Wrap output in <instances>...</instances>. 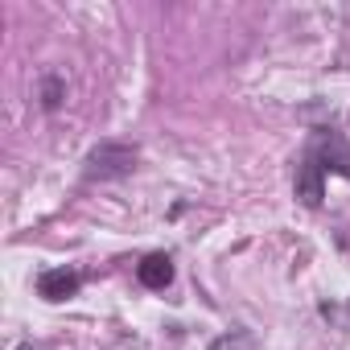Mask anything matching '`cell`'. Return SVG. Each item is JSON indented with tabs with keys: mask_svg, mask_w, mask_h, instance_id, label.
Returning <instances> with one entry per match:
<instances>
[{
	"mask_svg": "<svg viewBox=\"0 0 350 350\" xmlns=\"http://www.w3.org/2000/svg\"><path fill=\"white\" fill-rule=\"evenodd\" d=\"M206 350H260V342H256V334L252 329H227V334H219Z\"/></svg>",
	"mask_w": 350,
	"mask_h": 350,
	"instance_id": "5b68a950",
	"label": "cell"
},
{
	"mask_svg": "<svg viewBox=\"0 0 350 350\" xmlns=\"http://www.w3.org/2000/svg\"><path fill=\"white\" fill-rule=\"evenodd\" d=\"M136 280H140L144 288H152V293L169 288V284H173V260H169L165 252H148V256L136 264Z\"/></svg>",
	"mask_w": 350,
	"mask_h": 350,
	"instance_id": "277c9868",
	"label": "cell"
},
{
	"mask_svg": "<svg viewBox=\"0 0 350 350\" xmlns=\"http://www.w3.org/2000/svg\"><path fill=\"white\" fill-rule=\"evenodd\" d=\"M140 148L128 140H99L87 157H83V178L87 182H120L136 169Z\"/></svg>",
	"mask_w": 350,
	"mask_h": 350,
	"instance_id": "7a4b0ae2",
	"label": "cell"
},
{
	"mask_svg": "<svg viewBox=\"0 0 350 350\" xmlns=\"http://www.w3.org/2000/svg\"><path fill=\"white\" fill-rule=\"evenodd\" d=\"M329 173L350 182V140H346L342 132H334V128H321V132H313V140L301 148L297 173H293V194H297L309 211L321 206V198H325V178H329Z\"/></svg>",
	"mask_w": 350,
	"mask_h": 350,
	"instance_id": "6da1fadb",
	"label": "cell"
},
{
	"mask_svg": "<svg viewBox=\"0 0 350 350\" xmlns=\"http://www.w3.org/2000/svg\"><path fill=\"white\" fill-rule=\"evenodd\" d=\"M17 350H42V346H33V342H21V346H17Z\"/></svg>",
	"mask_w": 350,
	"mask_h": 350,
	"instance_id": "52a82bcc",
	"label": "cell"
},
{
	"mask_svg": "<svg viewBox=\"0 0 350 350\" xmlns=\"http://www.w3.org/2000/svg\"><path fill=\"white\" fill-rule=\"evenodd\" d=\"M83 280H87L83 268H46V272H38V297L42 301H66L83 288Z\"/></svg>",
	"mask_w": 350,
	"mask_h": 350,
	"instance_id": "3957f363",
	"label": "cell"
},
{
	"mask_svg": "<svg viewBox=\"0 0 350 350\" xmlns=\"http://www.w3.org/2000/svg\"><path fill=\"white\" fill-rule=\"evenodd\" d=\"M38 99H42V107H46V111H58V107H62V99H66V79H62V75H46V79H42V91H38Z\"/></svg>",
	"mask_w": 350,
	"mask_h": 350,
	"instance_id": "8992f818",
	"label": "cell"
}]
</instances>
